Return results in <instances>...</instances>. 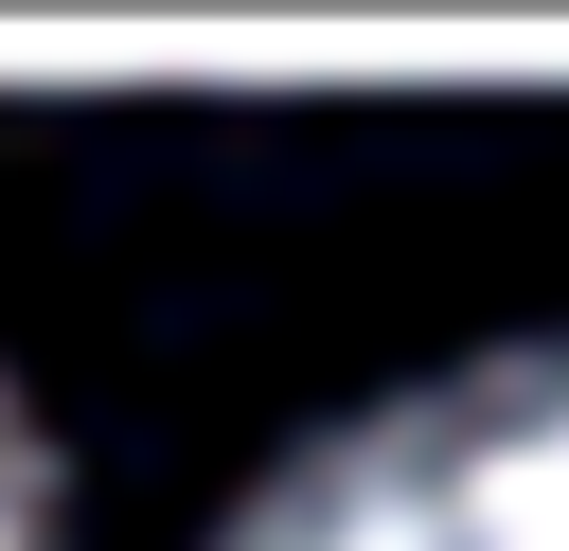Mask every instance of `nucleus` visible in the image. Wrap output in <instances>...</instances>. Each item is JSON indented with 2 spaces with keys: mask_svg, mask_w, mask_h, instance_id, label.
<instances>
[{
  "mask_svg": "<svg viewBox=\"0 0 569 551\" xmlns=\"http://www.w3.org/2000/svg\"><path fill=\"white\" fill-rule=\"evenodd\" d=\"M0 551H53V462L18 427V391H0Z\"/></svg>",
  "mask_w": 569,
  "mask_h": 551,
  "instance_id": "f03ea898",
  "label": "nucleus"
},
{
  "mask_svg": "<svg viewBox=\"0 0 569 551\" xmlns=\"http://www.w3.org/2000/svg\"><path fill=\"white\" fill-rule=\"evenodd\" d=\"M213 551H569V338L373 391L284 480H249Z\"/></svg>",
  "mask_w": 569,
  "mask_h": 551,
  "instance_id": "f257e3e1",
  "label": "nucleus"
}]
</instances>
